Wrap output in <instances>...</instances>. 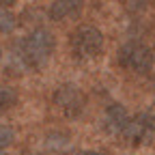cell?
<instances>
[{
  "label": "cell",
  "mask_w": 155,
  "mask_h": 155,
  "mask_svg": "<svg viewBox=\"0 0 155 155\" xmlns=\"http://www.w3.org/2000/svg\"><path fill=\"white\" fill-rule=\"evenodd\" d=\"M15 26H17V19L11 13V9L0 5V30H2V32H11Z\"/></svg>",
  "instance_id": "cell-8"
},
{
  "label": "cell",
  "mask_w": 155,
  "mask_h": 155,
  "mask_svg": "<svg viewBox=\"0 0 155 155\" xmlns=\"http://www.w3.org/2000/svg\"><path fill=\"white\" fill-rule=\"evenodd\" d=\"M78 155H104V153H97V151H82V153H78Z\"/></svg>",
  "instance_id": "cell-12"
},
{
  "label": "cell",
  "mask_w": 155,
  "mask_h": 155,
  "mask_svg": "<svg viewBox=\"0 0 155 155\" xmlns=\"http://www.w3.org/2000/svg\"><path fill=\"white\" fill-rule=\"evenodd\" d=\"M54 104L58 106V110H61L65 116L78 119V116L84 112L86 99H84V93L75 84H63V86H58L54 91Z\"/></svg>",
  "instance_id": "cell-4"
},
{
  "label": "cell",
  "mask_w": 155,
  "mask_h": 155,
  "mask_svg": "<svg viewBox=\"0 0 155 155\" xmlns=\"http://www.w3.org/2000/svg\"><path fill=\"white\" fill-rule=\"evenodd\" d=\"M13 140H15V131H13V127H9V125H0V149L11 147Z\"/></svg>",
  "instance_id": "cell-9"
},
{
  "label": "cell",
  "mask_w": 155,
  "mask_h": 155,
  "mask_svg": "<svg viewBox=\"0 0 155 155\" xmlns=\"http://www.w3.org/2000/svg\"><path fill=\"white\" fill-rule=\"evenodd\" d=\"M0 155H7V153H5V149H0Z\"/></svg>",
  "instance_id": "cell-13"
},
{
  "label": "cell",
  "mask_w": 155,
  "mask_h": 155,
  "mask_svg": "<svg viewBox=\"0 0 155 155\" xmlns=\"http://www.w3.org/2000/svg\"><path fill=\"white\" fill-rule=\"evenodd\" d=\"M84 9V0H52L48 7V17L52 22H67L75 19Z\"/></svg>",
  "instance_id": "cell-5"
},
{
  "label": "cell",
  "mask_w": 155,
  "mask_h": 155,
  "mask_svg": "<svg viewBox=\"0 0 155 155\" xmlns=\"http://www.w3.org/2000/svg\"><path fill=\"white\" fill-rule=\"evenodd\" d=\"M144 114H147V119L151 121V125L155 127V104H153V106H151V108H149V110H147Z\"/></svg>",
  "instance_id": "cell-10"
},
{
  "label": "cell",
  "mask_w": 155,
  "mask_h": 155,
  "mask_svg": "<svg viewBox=\"0 0 155 155\" xmlns=\"http://www.w3.org/2000/svg\"><path fill=\"white\" fill-rule=\"evenodd\" d=\"M119 65L134 73H149L155 65V54L151 48H147L140 41H127L119 50Z\"/></svg>",
  "instance_id": "cell-3"
},
{
  "label": "cell",
  "mask_w": 155,
  "mask_h": 155,
  "mask_svg": "<svg viewBox=\"0 0 155 155\" xmlns=\"http://www.w3.org/2000/svg\"><path fill=\"white\" fill-rule=\"evenodd\" d=\"M56 41L54 35L48 28H35L30 30L17 45V58L19 63L28 69H41L50 63V58L54 54Z\"/></svg>",
  "instance_id": "cell-1"
},
{
  "label": "cell",
  "mask_w": 155,
  "mask_h": 155,
  "mask_svg": "<svg viewBox=\"0 0 155 155\" xmlns=\"http://www.w3.org/2000/svg\"><path fill=\"white\" fill-rule=\"evenodd\" d=\"M140 2H142V0H140Z\"/></svg>",
  "instance_id": "cell-15"
},
{
  "label": "cell",
  "mask_w": 155,
  "mask_h": 155,
  "mask_svg": "<svg viewBox=\"0 0 155 155\" xmlns=\"http://www.w3.org/2000/svg\"><path fill=\"white\" fill-rule=\"evenodd\" d=\"M17 104V93L11 86H0V114H5L9 108Z\"/></svg>",
  "instance_id": "cell-7"
},
{
  "label": "cell",
  "mask_w": 155,
  "mask_h": 155,
  "mask_svg": "<svg viewBox=\"0 0 155 155\" xmlns=\"http://www.w3.org/2000/svg\"><path fill=\"white\" fill-rule=\"evenodd\" d=\"M15 2H17V0H0V5H2V7H11Z\"/></svg>",
  "instance_id": "cell-11"
},
{
  "label": "cell",
  "mask_w": 155,
  "mask_h": 155,
  "mask_svg": "<svg viewBox=\"0 0 155 155\" xmlns=\"http://www.w3.org/2000/svg\"><path fill=\"white\" fill-rule=\"evenodd\" d=\"M129 112L125 110V106L121 104H112L106 108V114H104V129L112 136H116V138H121L123 136V129L129 121Z\"/></svg>",
  "instance_id": "cell-6"
},
{
  "label": "cell",
  "mask_w": 155,
  "mask_h": 155,
  "mask_svg": "<svg viewBox=\"0 0 155 155\" xmlns=\"http://www.w3.org/2000/svg\"><path fill=\"white\" fill-rule=\"evenodd\" d=\"M0 54H2V52H0Z\"/></svg>",
  "instance_id": "cell-14"
},
{
  "label": "cell",
  "mask_w": 155,
  "mask_h": 155,
  "mask_svg": "<svg viewBox=\"0 0 155 155\" xmlns=\"http://www.w3.org/2000/svg\"><path fill=\"white\" fill-rule=\"evenodd\" d=\"M69 48L73 52L75 58L80 61H91V58H97L104 50V35L97 26H80L75 28L73 35L69 37Z\"/></svg>",
  "instance_id": "cell-2"
}]
</instances>
